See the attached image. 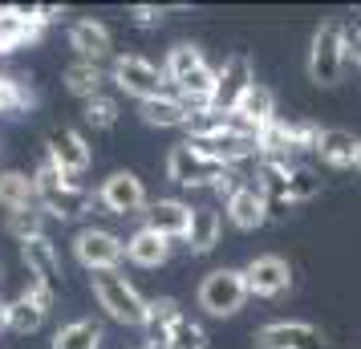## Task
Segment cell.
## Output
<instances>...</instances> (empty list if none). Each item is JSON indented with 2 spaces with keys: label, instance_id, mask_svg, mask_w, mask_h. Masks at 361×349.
<instances>
[{
  "label": "cell",
  "instance_id": "6da1fadb",
  "mask_svg": "<svg viewBox=\"0 0 361 349\" xmlns=\"http://www.w3.org/2000/svg\"><path fill=\"white\" fill-rule=\"evenodd\" d=\"M33 183H37V195H41V212L53 216V219H78L82 212H90V203L98 200V195H90L82 183L66 179L49 154H45L41 166L33 171Z\"/></svg>",
  "mask_w": 361,
  "mask_h": 349
},
{
  "label": "cell",
  "instance_id": "7a4b0ae2",
  "mask_svg": "<svg viewBox=\"0 0 361 349\" xmlns=\"http://www.w3.org/2000/svg\"><path fill=\"white\" fill-rule=\"evenodd\" d=\"M90 288H94V300L102 305V313L110 317V321L130 325V329H142L147 325V297L122 272H94L90 276Z\"/></svg>",
  "mask_w": 361,
  "mask_h": 349
},
{
  "label": "cell",
  "instance_id": "3957f363",
  "mask_svg": "<svg viewBox=\"0 0 361 349\" xmlns=\"http://www.w3.org/2000/svg\"><path fill=\"white\" fill-rule=\"evenodd\" d=\"M345 37H341V25L337 20H325L317 25L312 33V45H309V82L321 85V90H333V85L345 78Z\"/></svg>",
  "mask_w": 361,
  "mask_h": 349
},
{
  "label": "cell",
  "instance_id": "277c9868",
  "mask_svg": "<svg viewBox=\"0 0 361 349\" xmlns=\"http://www.w3.org/2000/svg\"><path fill=\"white\" fill-rule=\"evenodd\" d=\"M247 276L244 268H215L199 281V309L207 317H235L247 305Z\"/></svg>",
  "mask_w": 361,
  "mask_h": 349
},
{
  "label": "cell",
  "instance_id": "5b68a950",
  "mask_svg": "<svg viewBox=\"0 0 361 349\" xmlns=\"http://www.w3.org/2000/svg\"><path fill=\"white\" fill-rule=\"evenodd\" d=\"M110 82L122 90V94H130L138 102H154L166 94V73L163 66H154L147 57H138V53H118L114 61H110Z\"/></svg>",
  "mask_w": 361,
  "mask_h": 349
},
{
  "label": "cell",
  "instance_id": "8992f818",
  "mask_svg": "<svg viewBox=\"0 0 361 349\" xmlns=\"http://www.w3.org/2000/svg\"><path fill=\"white\" fill-rule=\"evenodd\" d=\"M98 207L106 216H147L150 195L134 171H114L98 187Z\"/></svg>",
  "mask_w": 361,
  "mask_h": 349
},
{
  "label": "cell",
  "instance_id": "52a82bcc",
  "mask_svg": "<svg viewBox=\"0 0 361 349\" xmlns=\"http://www.w3.org/2000/svg\"><path fill=\"white\" fill-rule=\"evenodd\" d=\"M73 256L90 272H118V264L126 260V240L106 228H82L73 235Z\"/></svg>",
  "mask_w": 361,
  "mask_h": 349
},
{
  "label": "cell",
  "instance_id": "ba28073f",
  "mask_svg": "<svg viewBox=\"0 0 361 349\" xmlns=\"http://www.w3.org/2000/svg\"><path fill=\"white\" fill-rule=\"evenodd\" d=\"M224 171L228 166L212 163V159H203L191 142H179V147H171V154H166V179L175 187H215L219 179H224Z\"/></svg>",
  "mask_w": 361,
  "mask_h": 349
},
{
  "label": "cell",
  "instance_id": "9c48e42d",
  "mask_svg": "<svg viewBox=\"0 0 361 349\" xmlns=\"http://www.w3.org/2000/svg\"><path fill=\"white\" fill-rule=\"evenodd\" d=\"M45 154H49L53 163H57V171H61L66 179H73V183H82V175L90 171V163H94V150L85 142V134L73 130V126L53 130L49 142H45Z\"/></svg>",
  "mask_w": 361,
  "mask_h": 349
},
{
  "label": "cell",
  "instance_id": "30bf717a",
  "mask_svg": "<svg viewBox=\"0 0 361 349\" xmlns=\"http://www.w3.org/2000/svg\"><path fill=\"white\" fill-rule=\"evenodd\" d=\"M244 276H247V293L252 297H284L293 288V264L284 256H252L244 264Z\"/></svg>",
  "mask_w": 361,
  "mask_h": 349
},
{
  "label": "cell",
  "instance_id": "8fae6325",
  "mask_svg": "<svg viewBox=\"0 0 361 349\" xmlns=\"http://www.w3.org/2000/svg\"><path fill=\"white\" fill-rule=\"evenodd\" d=\"M256 85V73H252V61H247L244 53H231L224 66L215 69V110H224L231 114L240 98H244L247 90Z\"/></svg>",
  "mask_w": 361,
  "mask_h": 349
},
{
  "label": "cell",
  "instance_id": "7c38bea8",
  "mask_svg": "<svg viewBox=\"0 0 361 349\" xmlns=\"http://www.w3.org/2000/svg\"><path fill=\"white\" fill-rule=\"evenodd\" d=\"M256 349H325V337L309 321H272L256 329Z\"/></svg>",
  "mask_w": 361,
  "mask_h": 349
},
{
  "label": "cell",
  "instance_id": "4fadbf2b",
  "mask_svg": "<svg viewBox=\"0 0 361 349\" xmlns=\"http://www.w3.org/2000/svg\"><path fill=\"white\" fill-rule=\"evenodd\" d=\"M69 49L78 53V61H106L110 53H114V37H110V29L102 25V20L94 17H82L69 25Z\"/></svg>",
  "mask_w": 361,
  "mask_h": 349
},
{
  "label": "cell",
  "instance_id": "5bb4252c",
  "mask_svg": "<svg viewBox=\"0 0 361 349\" xmlns=\"http://www.w3.org/2000/svg\"><path fill=\"white\" fill-rule=\"evenodd\" d=\"M191 219H195V207L183 200H154L147 207V228L166 235V240H187Z\"/></svg>",
  "mask_w": 361,
  "mask_h": 349
},
{
  "label": "cell",
  "instance_id": "9a60e30c",
  "mask_svg": "<svg viewBox=\"0 0 361 349\" xmlns=\"http://www.w3.org/2000/svg\"><path fill=\"white\" fill-rule=\"evenodd\" d=\"M228 219L231 228H240V232H256V228H264L268 224V200H264V191L256 183H244L235 195L228 200Z\"/></svg>",
  "mask_w": 361,
  "mask_h": 349
},
{
  "label": "cell",
  "instance_id": "2e32d148",
  "mask_svg": "<svg viewBox=\"0 0 361 349\" xmlns=\"http://www.w3.org/2000/svg\"><path fill=\"white\" fill-rule=\"evenodd\" d=\"M20 260L29 268V276L45 281L49 288L61 284V252H57V244H53L49 235H37L29 244H20Z\"/></svg>",
  "mask_w": 361,
  "mask_h": 349
},
{
  "label": "cell",
  "instance_id": "e0dca14e",
  "mask_svg": "<svg viewBox=\"0 0 361 349\" xmlns=\"http://www.w3.org/2000/svg\"><path fill=\"white\" fill-rule=\"evenodd\" d=\"M231 114H235V118L247 126V130L260 138V130H268V126L276 122V98H272V90H268V85L256 82V85L244 94V98H240V106H235Z\"/></svg>",
  "mask_w": 361,
  "mask_h": 349
},
{
  "label": "cell",
  "instance_id": "ac0fdd59",
  "mask_svg": "<svg viewBox=\"0 0 361 349\" xmlns=\"http://www.w3.org/2000/svg\"><path fill=\"white\" fill-rule=\"evenodd\" d=\"M138 114H142L147 126H159V130H187V122H191L187 102L175 98V94H163L154 102H138Z\"/></svg>",
  "mask_w": 361,
  "mask_h": 349
},
{
  "label": "cell",
  "instance_id": "d6986e66",
  "mask_svg": "<svg viewBox=\"0 0 361 349\" xmlns=\"http://www.w3.org/2000/svg\"><path fill=\"white\" fill-rule=\"evenodd\" d=\"M126 260L138 268H163L171 260V240L150 228H138V232L126 240Z\"/></svg>",
  "mask_w": 361,
  "mask_h": 349
},
{
  "label": "cell",
  "instance_id": "ffe728a7",
  "mask_svg": "<svg viewBox=\"0 0 361 349\" xmlns=\"http://www.w3.org/2000/svg\"><path fill=\"white\" fill-rule=\"evenodd\" d=\"M0 207L8 216L13 212H29V207H41L33 175H25V171H0Z\"/></svg>",
  "mask_w": 361,
  "mask_h": 349
},
{
  "label": "cell",
  "instance_id": "44dd1931",
  "mask_svg": "<svg viewBox=\"0 0 361 349\" xmlns=\"http://www.w3.org/2000/svg\"><path fill=\"white\" fill-rule=\"evenodd\" d=\"M61 82H66V90L73 94V98H98V94H106V82H110V73L98 66V61H73V66H66V73H61Z\"/></svg>",
  "mask_w": 361,
  "mask_h": 349
},
{
  "label": "cell",
  "instance_id": "7402d4cb",
  "mask_svg": "<svg viewBox=\"0 0 361 349\" xmlns=\"http://www.w3.org/2000/svg\"><path fill=\"white\" fill-rule=\"evenodd\" d=\"M357 147H361L357 134H349V130H321L312 154H321V163L345 171V166H357Z\"/></svg>",
  "mask_w": 361,
  "mask_h": 349
},
{
  "label": "cell",
  "instance_id": "603a6c76",
  "mask_svg": "<svg viewBox=\"0 0 361 349\" xmlns=\"http://www.w3.org/2000/svg\"><path fill=\"white\" fill-rule=\"evenodd\" d=\"M219 235H224V219H219V212H215V207H195L191 232H187L183 244L191 248V256H207V252H215Z\"/></svg>",
  "mask_w": 361,
  "mask_h": 349
},
{
  "label": "cell",
  "instance_id": "cb8c5ba5",
  "mask_svg": "<svg viewBox=\"0 0 361 349\" xmlns=\"http://www.w3.org/2000/svg\"><path fill=\"white\" fill-rule=\"evenodd\" d=\"M179 317H183V309H179V300L175 297H150L147 300V325H142V329H147L150 341L163 345V337L171 333V325H175Z\"/></svg>",
  "mask_w": 361,
  "mask_h": 349
},
{
  "label": "cell",
  "instance_id": "d4e9b609",
  "mask_svg": "<svg viewBox=\"0 0 361 349\" xmlns=\"http://www.w3.org/2000/svg\"><path fill=\"white\" fill-rule=\"evenodd\" d=\"M53 349H102V329L94 321L78 317V321H69L53 333Z\"/></svg>",
  "mask_w": 361,
  "mask_h": 349
},
{
  "label": "cell",
  "instance_id": "484cf974",
  "mask_svg": "<svg viewBox=\"0 0 361 349\" xmlns=\"http://www.w3.org/2000/svg\"><path fill=\"white\" fill-rule=\"evenodd\" d=\"M4 232L13 235L17 244H29L37 235H45V212L41 207H29V212H13L4 219Z\"/></svg>",
  "mask_w": 361,
  "mask_h": 349
},
{
  "label": "cell",
  "instance_id": "4316f807",
  "mask_svg": "<svg viewBox=\"0 0 361 349\" xmlns=\"http://www.w3.org/2000/svg\"><path fill=\"white\" fill-rule=\"evenodd\" d=\"M45 317H49V313H45V309H37L25 293H20L17 300H8V329H13V333H37L41 325H45Z\"/></svg>",
  "mask_w": 361,
  "mask_h": 349
},
{
  "label": "cell",
  "instance_id": "83f0119b",
  "mask_svg": "<svg viewBox=\"0 0 361 349\" xmlns=\"http://www.w3.org/2000/svg\"><path fill=\"white\" fill-rule=\"evenodd\" d=\"M163 349H207V333H203L199 321L179 317V321L171 325V333L163 337Z\"/></svg>",
  "mask_w": 361,
  "mask_h": 349
},
{
  "label": "cell",
  "instance_id": "f1b7e54d",
  "mask_svg": "<svg viewBox=\"0 0 361 349\" xmlns=\"http://www.w3.org/2000/svg\"><path fill=\"white\" fill-rule=\"evenodd\" d=\"M317 191H321L317 171L305 163H293V171H288V203H309L317 200Z\"/></svg>",
  "mask_w": 361,
  "mask_h": 349
},
{
  "label": "cell",
  "instance_id": "f546056e",
  "mask_svg": "<svg viewBox=\"0 0 361 349\" xmlns=\"http://www.w3.org/2000/svg\"><path fill=\"white\" fill-rule=\"evenodd\" d=\"M118 98H110V94H98V98H90V102H82V118L94 126V130H110L118 122Z\"/></svg>",
  "mask_w": 361,
  "mask_h": 349
},
{
  "label": "cell",
  "instance_id": "4dcf8cb0",
  "mask_svg": "<svg viewBox=\"0 0 361 349\" xmlns=\"http://www.w3.org/2000/svg\"><path fill=\"white\" fill-rule=\"evenodd\" d=\"M284 126H288V142H293L296 154L317 150V138H321V130H325V126H317V122H309V118H288Z\"/></svg>",
  "mask_w": 361,
  "mask_h": 349
},
{
  "label": "cell",
  "instance_id": "1f68e13d",
  "mask_svg": "<svg viewBox=\"0 0 361 349\" xmlns=\"http://www.w3.org/2000/svg\"><path fill=\"white\" fill-rule=\"evenodd\" d=\"M25 297L33 300L37 309H45V313H49L53 305H57V288H49L45 281H37V276H29V284H25Z\"/></svg>",
  "mask_w": 361,
  "mask_h": 349
},
{
  "label": "cell",
  "instance_id": "d6a6232c",
  "mask_svg": "<svg viewBox=\"0 0 361 349\" xmlns=\"http://www.w3.org/2000/svg\"><path fill=\"white\" fill-rule=\"evenodd\" d=\"M341 37H345V57L353 61V66H361V13L349 25H341Z\"/></svg>",
  "mask_w": 361,
  "mask_h": 349
},
{
  "label": "cell",
  "instance_id": "836d02e7",
  "mask_svg": "<svg viewBox=\"0 0 361 349\" xmlns=\"http://www.w3.org/2000/svg\"><path fill=\"white\" fill-rule=\"evenodd\" d=\"M166 8H159V4H134L130 8V20L134 25H142V29H150V25H163Z\"/></svg>",
  "mask_w": 361,
  "mask_h": 349
},
{
  "label": "cell",
  "instance_id": "e575fe53",
  "mask_svg": "<svg viewBox=\"0 0 361 349\" xmlns=\"http://www.w3.org/2000/svg\"><path fill=\"white\" fill-rule=\"evenodd\" d=\"M0 329H8V300H0Z\"/></svg>",
  "mask_w": 361,
  "mask_h": 349
},
{
  "label": "cell",
  "instance_id": "d590c367",
  "mask_svg": "<svg viewBox=\"0 0 361 349\" xmlns=\"http://www.w3.org/2000/svg\"><path fill=\"white\" fill-rule=\"evenodd\" d=\"M357 171H361V147H357Z\"/></svg>",
  "mask_w": 361,
  "mask_h": 349
},
{
  "label": "cell",
  "instance_id": "8d00e7d4",
  "mask_svg": "<svg viewBox=\"0 0 361 349\" xmlns=\"http://www.w3.org/2000/svg\"><path fill=\"white\" fill-rule=\"evenodd\" d=\"M147 349H150V345H147Z\"/></svg>",
  "mask_w": 361,
  "mask_h": 349
}]
</instances>
